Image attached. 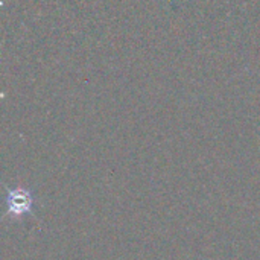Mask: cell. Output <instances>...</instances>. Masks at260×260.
I'll return each instance as SVG.
<instances>
[{
	"mask_svg": "<svg viewBox=\"0 0 260 260\" xmlns=\"http://www.w3.org/2000/svg\"><path fill=\"white\" fill-rule=\"evenodd\" d=\"M34 207V198L29 190L23 187L8 189L6 195V216L11 219H18L26 213H30Z\"/></svg>",
	"mask_w": 260,
	"mask_h": 260,
	"instance_id": "6da1fadb",
	"label": "cell"
}]
</instances>
